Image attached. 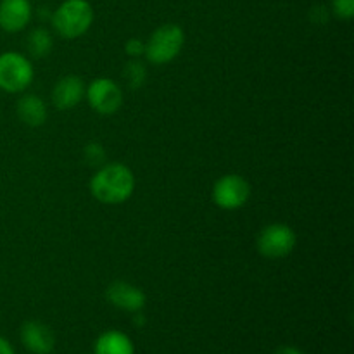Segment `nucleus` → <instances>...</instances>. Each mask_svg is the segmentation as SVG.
<instances>
[{"mask_svg": "<svg viewBox=\"0 0 354 354\" xmlns=\"http://www.w3.org/2000/svg\"><path fill=\"white\" fill-rule=\"evenodd\" d=\"M28 50L35 57H45L52 50V38L48 31L41 30V28L31 31V35L28 37Z\"/></svg>", "mask_w": 354, "mask_h": 354, "instance_id": "4468645a", "label": "nucleus"}, {"mask_svg": "<svg viewBox=\"0 0 354 354\" xmlns=\"http://www.w3.org/2000/svg\"><path fill=\"white\" fill-rule=\"evenodd\" d=\"M249 196H251V187L239 175L221 176L213 187V203L221 209H239L248 203Z\"/></svg>", "mask_w": 354, "mask_h": 354, "instance_id": "423d86ee", "label": "nucleus"}, {"mask_svg": "<svg viewBox=\"0 0 354 354\" xmlns=\"http://www.w3.org/2000/svg\"><path fill=\"white\" fill-rule=\"evenodd\" d=\"M183 41H185V33L178 24H162L151 35L145 44L144 54L152 64H166L180 54Z\"/></svg>", "mask_w": 354, "mask_h": 354, "instance_id": "7ed1b4c3", "label": "nucleus"}, {"mask_svg": "<svg viewBox=\"0 0 354 354\" xmlns=\"http://www.w3.org/2000/svg\"><path fill=\"white\" fill-rule=\"evenodd\" d=\"M17 116L28 127H40L47 120V107L37 95H24L17 102Z\"/></svg>", "mask_w": 354, "mask_h": 354, "instance_id": "ddd939ff", "label": "nucleus"}, {"mask_svg": "<svg viewBox=\"0 0 354 354\" xmlns=\"http://www.w3.org/2000/svg\"><path fill=\"white\" fill-rule=\"evenodd\" d=\"M135 176L124 165H107L90 180V192L104 204H121L131 197Z\"/></svg>", "mask_w": 354, "mask_h": 354, "instance_id": "f257e3e1", "label": "nucleus"}, {"mask_svg": "<svg viewBox=\"0 0 354 354\" xmlns=\"http://www.w3.org/2000/svg\"><path fill=\"white\" fill-rule=\"evenodd\" d=\"M296 232L283 223L268 225L258 237V249L265 258L280 259L289 256L296 248Z\"/></svg>", "mask_w": 354, "mask_h": 354, "instance_id": "39448f33", "label": "nucleus"}, {"mask_svg": "<svg viewBox=\"0 0 354 354\" xmlns=\"http://www.w3.org/2000/svg\"><path fill=\"white\" fill-rule=\"evenodd\" d=\"M85 95V86H83L82 78L75 75L64 76L57 82V85L54 86V95H52V100H54L55 107L61 111L73 109L80 100Z\"/></svg>", "mask_w": 354, "mask_h": 354, "instance_id": "9b49d317", "label": "nucleus"}, {"mask_svg": "<svg viewBox=\"0 0 354 354\" xmlns=\"http://www.w3.org/2000/svg\"><path fill=\"white\" fill-rule=\"evenodd\" d=\"M31 19L28 0H0V28L9 33L24 30Z\"/></svg>", "mask_w": 354, "mask_h": 354, "instance_id": "6e6552de", "label": "nucleus"}, {"mask_svg": "<svg viewBox=\"0 0 354 354\" xmlns=\"http://www.w3.org/2000/svg\"><path fill=\"white\" fill-rule=\"evenodd\" d=\"M85 93L92 109H95L100 114L116 113L121 107V104H123V95H121L120 86L109 78L93 80Z\"/></svg>", "mask_w": 354, "mask_h": 354, "instance_id": "0eeeda50", "label": "nucleus"}, {"mask_svg": "<svg viewBox=\"0 0 354 354\" xmlns=\"http://www.w3.org/2000/svg\"><path fill=\"white\" fill-rule=\"evenodd\" d=\"M124 76H127L128 83H130L131 88H137L144 83L145 78V69L140 62H128L127 69H124Z\"/></svg>", "mask_w": 354, "mask_h": 354, "instance_id": "2eb2a0df", "label": "nucleus"}, {"mask_svg": "<svg viewBox=\"0 0 354 354\" xmlns=\"http://www.w3.org/2000/svg\"><path fill=\"white\" fill-rule=\"evenodd\" d=\"M33 66L17 52L0 55V88L9 93L23 92L33 80Z\"/></svg>", "mask_w": 354, "mask_h": 354, "instance_id": "20e7f679", "label": "nucleus"}, {"mask_svg": "<svg viewBox=\"0 0 354 354\" xmlns=\"http://www.w3.org/2000/svg\"><path fill=\"white\" fill-rule=\"evenodd\" d=\"M275 354H303L297 348H292V346H282V348L277 349Z\"/></svg>", "mask_w": 354, "mask_h": 354, "instance_id": "aec40b11", "label": "nucleus"}, {"mask_svg": "<svg viewBox=\"0 0 354 354\" xmlns=\"http://www.w3.org/2000/svg\"><path fill=\"white\" fill-rule=\"evenodd\" d=\"M332 10L341 19H351L354 16V0H332Z\"/></svg>", "mask_w": 354, "mask_h": 354, "instance_id": "dca6fc26", "label": "nucleus"}, {"mask_svg": "<svg viewBox=\"0 0 354 354\" xmlns=\"http://www.w3.org/2000/svg\"><path fill=\"white\" fill-rule=\"evenodd\" d=\"M107 299L113 306L121 308L124 311H140L145 306V294L138 287L128 282H114L107 287Z\"/></svg>", "mask_w": 354, "mask_h": 354, "instance_id": "9d476101", "label": "nucleus"}, {"mask_svg": "<svg viewBox=\"0 0 354 354\" xmlns=\"http://www.w3.org/2000/svg\"><path fill=\"white\" fill-rule=\"evenodd\" d=\"M127 54L128 55H133V57H137V55H142L145 52V44L142 40H138V38H130V40L127 41Z\"/></svg>", "mask_w": 354, "mask_h": 354, "instance_id": "a211bd4d", "label": "nucleus"}, {"mask_svg": "<svg viewBox=\"0 0 354 354\" xmlns=\"http://www.w3.org/2000/svg\"><path fill=\"white\" fill-rule=\"evenodd\" d=\"M93 9L88 0H64L52 14V26L59 37L75 40L90 30Z\"/></svg>", "mask_w": 354, "mask_h": 354, "instance_id": "f03ea898", "label": "nucleus"}, {"mask_svg": "<svg viewBox=\"0 0 354 354\" xmlns=\"http://www.w3.org/2000/svg\"><path fill=\"white\" fill-rule=\"evenodd\" d=\"M85 154H86V161H90V165H99V162L106 158V152H104V149L100 147L99 144L86 145Z\"/></svg>", "mask_w": 354, "mask_h": 354, "instance_id": "f3484780", "label": "nucleus"}, {"mask_svg": "<svg viewBox=\"0 0 354 354\" xmlns=\"http://www.w3.org/2000/svg\"><path fill=\"white\" fill-rule=\"evenodd\" d=\"M93 354H135L131 339L118 330L104 332L95 342Z\"/></svg>", "mask_w": 354, "mask_h": 354, "instance_id": "f8f14e48", "label": "nucleus"}, {"mask_svg": "<svg viewBox=\"0 0 354 354\" xmlns=\"http://www.w3.org/2000/svg\"><path fill=\"white\" fill-rule=\"evenodd\" d=\"M21 341L24 348L33 354H50L55 346L52 330L40 322H26L21 328Z\"/></svg>", "mask_w": 354, "mask_h": 354, "instance_id": "1a4fd4ad", "label": "nucleus"}, {"mask_svg": "<svg viewBox=\"0 0 354 354\" xmlns=\"http://www.w3.org/2000/svg\"><path fill=\"white\" fill-rule=\"evenodd\" d=\"M0 354H14L12 346H10L9 341L3 337H0Z\"/></svg>", "mask_w": 354, "mask_h": 354, "instance_id": "6ab92c4d", "label": "nucleus"}]
</instances>
